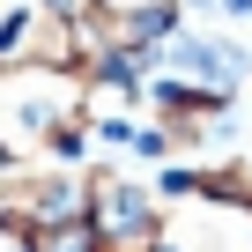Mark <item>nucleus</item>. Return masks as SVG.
<instances>
[{"label": "nucleus", "mask_w": 252, "mask_h": 252, "mask_svg": "<svg viewBox=\"0 0 252 252\" xmlns=\"http://www.w3.org/2000/svg\"><path fill=\"white\" fill-rule=\"evenodd\" d=\"M37 252H104V237H96L82 215H67V222H45V230H37Z\"/></svg>", "instance_id": "obj_4"}, {"label": "nucleus", "mask_w": 252, "mask_h": 252, "mask_svg": "<svg viewBox=\"0 0 252 252\" xmlns=\"http://www.w3.org/2000/svg\"><path fill=\"white\" fill-rule=\"evenodd\" d=\"M82 208H89V230L104 237V245H149L156 237V200H149V186H134V178H89V193H82Z\"/></svg>", "instance_id": "obj_3"}, {"label": "nucleus", "mask_w": 252, "mask_h": 252, "mask_svg": "<svg viewBox=\"0 0 252 252\" xmlns=\"http://www.w3.org/2000/svg\"><path fill=\"white\" fill-rule=\"evenodd\" d=\"M74 104H82V89H74L60 67H37V74H0V141H8V149H45V141H67Z\"/></svg>", "instance_id": "obj_1"}, {"label": "nucleus", "mask_w": 252, "mask_h": 252, "mask_svg": "<svg viewBox=\"0 0 252 252\" xmlns=\"http://www.w3.org/2000/svg\"><path fill=\"white\" fill-rule=\"evenodd\" d=\"M30 8H37V0H0V60H8V37L30 23Z\"/></svg>", "instance_id": "obj_5"}, {"label": "nucleus", "mask_w": 252, "mask_h": 252, "mask_svg": "<svg viewBox=\"0 0 252 252\" xmlns=\"http://www.w3.org/2000/svg\"><path fill=\"white\" fill-rule=\"evenodd\" d=\"M111 15H163V0H104Z\"/></svg>", "instance_id": "obj_6"}, {"label": "nucleus", "mask_w": 252, "mask_h": 252, "mask_svg": "<svg viewBox=\"0 0 252 252\" xmlns=\"http://www.w3.org/2000/svg\"><path fill=\"white\" fill-rule=\"evenodd\" d=\"M156 252H252V208L208 193L171 222H156Z\"/></svg>", "instance_id": "obj_2"}]
</instances>
